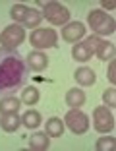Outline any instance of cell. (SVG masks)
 I'll return each mask as SVG.
<instances>
[{
  "instance_id": "d4e9b609",
  "label": "cell",
  "mask_w": 116,
  "mask_h": 151,
  "mask_svg": "<svg viewBox=\"0 0 116 151\" xmlns=\"http://www.w3.org/2000/svg\"><path fill=\"white\" fill-rule=\"evenodd\" d=\"M101 6H103L105 10H114V2H112V0H103V2H101Z\"/></svg>"
},
{
  "instance_id": "e0dca14e",
  "label": "cell",
  "mask_w": 116,
  "mask_h": 151,
  "mask_svg": "<svg viewBox=\"0 0 116 151\" xmlns=\"http://www.w3.org/2000/svg\"><path fill=\"white\" fill-rule=\"evenodd\" d=\"M45 132L49 134L50 138H60V136L64 134V122L60 118H56V116H52V118L47 120Z\"/></svg>"
},
{
  "instance_id": "8992f818",
  "label": "cell",
  "mask_w": 116,
  "mask_h": 151,
  "mask_svg": "<svg viewBox=\"0 0 116 151\" xmlns=\"http://www.w3.org/2000/svg\"><path fill=\"white\" fill-rule=\"evenodd\" d=\"M93 126L99 134H110L114 130V114L108 107H97L93 111Z\"/></svg>"
},
{
  "instance_id": "3957f363",
  "label": "cell",
  "mask_w": 116,
  "mask_h": 151,
  "mask_svg": "<svg viewBox=\"0 0 116 151\" xmlns=\"http://www.w3.org/2000/svg\"><path fill=\"white\" fill-rule=\"evenodd\" d=\"M29 43L37 50L54 49V47H58V35L50 27H37L35 31L31 33V37H29Z\"/></svg>"
},
{
  "instance_id": "5b68a950",
  "label": "cell",
  "mask_w": 116,
  "mask_h": 151,
  "mask_svg": "<svg viewBox=\"0 0 116 151\" xmlns=\"http://www.w3.org/2000/svg\"><path fill=\"white\" fill-rule=\"evenodd\" d=\"M23 41H25V29H23L21 25H18V23L8 25L4 31L0 33V45H2L4 49L16 50Z\"/></svg>"
},
{
  "instance_id": "cb8c5ba5",
  "label": "cell",
  "mask_w": 116,
  "mask_h": 151,
  "mask_svg": "<svg viewBox=\"0 0 116 151\" xmlns=\"http://www.w3.org/2000/svg\"><path fill=\"white\" fill-rule=\"evenodd\" d=\"M108 81L110 83H116V62L114 60H110V64H108Z\"/></svg>"
},
{
  "instance_id": "44dd1931",
  "label": "cell",
  "mask_w": 116,
  "mask_h": 151,
  "mask_svg": "<svg viewBox=\"0 0 116 151\" xmlns=\"http://www.w3.org/2000/svg\"><path fill=\"white\" fill-rule=\"evenodd\" d=\"M27 12H29V8H27V6L16 4V6H12V10H10V18H12L14 22H21V23H23V19H25Z\"/></svg>"
},
{
  "instance_id": "6da1fadb",
  "label": "cell",
  "mask_w": 116,
  "mask_h": 151,
  "mask_svg": "<svg viewBox=\"0 0 116 151\" xmlns=\"http://www.w3.org/2000/svg\"><path fill=\"white\" fill-rule=\"evenodd\" d=\"M27 64L18 50L0 49V99L12 95L27 81Z\"/></svg>"
},
{
  "instance_id": "9c48e42d",
  "label": "cell",
  "mask_w": 116,
  "mask_h": 151,
  "mask_svg": "<svg viewBox=\"0 0 116 151\" xmlns=\"http://www.w3.org/2000/svg\"><path fill=\"white\" fill-rule=\"evenodd\" d=\"M25 64H27V68L33 70V72H43L49 66V56H47L43 50H33V52L27 54Z\"/></svg>"
},
{
  "instance_id": "7c38bea8",
  "label": "cell",
  "mask_w": 116,
  "mask_h": 151,
  "mask_svg": "<svg viewBox=\"0 0 116 151\" xmlns=\"http://www.w3.org/2000/svg\"><path fill=\"white\" fill-rule=\"evenodd\" d=\"M74 78H76V81L79 85H83V87H89V85H93L95 81H97V76H95V72L91 70V68H77L76 74H74Z\"/></svg>"
},
{
  "instance_id": "d6986e66",
  "label": "cell",
  "mask_w": 116,
  "mask_h": 151,
  "mask_svg": "<svg viewBox=\"0 0 116 151\" xmlns=\"http://www.w3.org/2000/svg\"><path fill=\"white\" fill-rule=\"evenodd\" d=\"M21 124L25 126V128H37V126L41 124V114L37 111H27V112H23Z\"/></svg>"
},
{
  "instance_id": "2e32d148",
  "label": "cell",
  "mask_w": 116,
  "mask_h": 151,
  "mask_svg": "<svg viewBox=\"0 0 116 151\" xmlns=\"http://www.w3.org/2000/svg\"><path fill=\"white\" fill-rule=\"evenodd\" d=\"M83 103H85V91L74 87V89H70V91L66 93V105L68 107L79 109V107H83Z\"/></svg>"
},
{
  "instance_id": "4fadbf2b",
  "label": "cell",
  "mask_w": 116,
  "mask_h": 151,
  "mask_svg": "<svg viewBox=\"0 0 116 151\" xmlns=\"http://www.w3.org/2000/svg\"><path fill=\"white\" fill-rule=\"evenodd\" d=\"M72 56L76 58L77 62H87L91 56H93V50H91V47L87 43H77L72 47Z\"/></svg>"
},
{
  "instance_id": "7402d4cb",
  "label": "cell",
  "mask_w": 116,
  "mask_h": 151,
  "mask_svg": "<svg viewBox=\"0 0 116 151\" xmlns=\"http://www.w3.org/2000/svg\"><path fill=\"white\" fill-rule=\"evenodd\" d=\"M95 147H97V151H114L116 142H114V138H99Z\"/></svg>"
},
{
  "instance_id": "7a4b0ae2",
  "label": "cell",
  "mask_w": 116,
  "mask_h": 151,
  "mask_svg": "<svg viewBox=\"0 0 116 151\" xmlns=\"http://www.w3.org/2000/svg\"><path fill=\"white\" fill-rule=\"evenodd\" d=\"M87 23L93 29L95 35H112L116 31V22L105 10H91L87 14Z\"/></svg>"
},
{
  "instance_id": "5bb4252c",
  "label": "cell",
  "mask_w": 116,
  "mask_h": 151,
  "mask_svg": "<svg viewBox=\"0 0 116 151\" xmlns=\"http://www.w3.org/2000/svg\"><path fill=\"white\" fill-rule=\"evenodd\" d=\"M21 107V99L14 97V95H6V97L0 99V114H6V112H18Z\"/></svg>"
},
{
  "instance_id": "ffe728a7",
  "label": "cell",
  "mask_w": 116,
  "mask_h": 151,
  "mask_svg": "<svg viewBox=\"0 0 116 151\" xmlns=\"http://www.w3.org/2000/svg\"><path fill=\"white\" fill-rule=\"evenodd\" d=\"M41 19H43V14L37 12V10H31V8H29L25 19H23V25H25V27H31V29H33V27H39Z\"/></svg>"
},
{
  "instance_id": "8fae6325",
  "label": "cell",
  "mask_w": 116,
  "mask_h": 151,
  "mask_svg": "<svg viewBox=\"0 0 116 151\" xmlns=\"http://www.w3.org/2000/svg\"><path fill=\"white\" fill-rule=\"evenodd\" d=\"M50 147V136L47 132H37L29 139V149L33 151H47Z\"/></svg>"
},
{
  "instance_id": "30bf717a",
  "label": "cell",
  "mask_w": 116,
  "mask_h": 151,
  "mask_svg": "<svg viewBox=\"0 0 116 151\" xmlns=\"http://www.w3.org/2000/svg\"><path fill=\"white\" fill-rule=\"evenodd\" d=\"M21 126V118L18 116V112H6L0 114V128L4 132H16Z\"/></svg>"
},
{
  "instance_id": "277c9868",
  "label": "cell",
  "mask_w": 116,
  "mask_h": 151,
  "mask_svg": "<svg viewBox=\"0 0 116 151\" xmlns=\"http://www.w3.org/2000/svg\"><path fill=\"white\" fill-rule=\"evenodd\" d=\"M43 6V18H47L52 25H64L70 19V10L58 2H39Z\"/></svg>"
},
{
  "instance_id": "ba28073f",
  "label": "cell",
  "mask_w": 116,
  "mask_h": 151,
  "mask_svg": "<svg viewBox=\"0 0 116 151\" xmlns=\"http://www.w3.org/2000/svg\"><path fill=\"white\" fill-rule=\"evenodd\" d=\"M83 35H85V25L81 22L66 23V27L62 29V39L68 41V43H77Z\"/></svg>"
},
{
  "instance_id": "ac0fdd59",
  "label": "cell",
  "mask_w": 116,
  "mask_h": 151,
  "mask_svg": "<svg viewBox=\"0 0 116 151\" xmlns=\"http://www.w3.org/2000/svg\"><path fill=\"white\" fill-rule=\"evenodd\" d=\"M39 89L37 87H25L21 91V103H25V105H29V107H33V105H37L39 103Z\"/></svg>"
},
{
  "instance_id": "9a60e30c",
  "label": "cell",
  "mask_w": 116,
  "mask_h": 151,
  "mask_svg": "<svg viewBox=\"0 0 116 151\" xmlns=\"http://www.w3.org/2000/svg\"><path fill=\"white\" fill-rule=\"evenodd\" d=\"M95 54H97L101 60H114V54H116V49L114 45L108 43V41H99L97 49H95Z\"/></svg>"
},
{
  "instance_id": "603a6c76",
  "label": "cell",
  "mask_w": 116,
  "mask_h": 151,
  "mask_svg": "<svg viewBox=\"0 0 116 151\" xmlns=\"http://www.w3.org/2000/svg\"><path fill=\"white\" fill-rule=\"evenodd\" d=\"M103 101L108 107H116V89L114 87H108L103 91Z\"/></svg>"
},
{
  "instance_id": "52a82bcc",
  "label": "cell",
  "mask_w": 116,
  "mask_h": 151,
  "mask_svg": "<svg viewBox=\"0 0 116 151\" xmlns=\"http://www.w3.org/2000/svg\"><path fill=\"white\" fill-rule=\"evenodd\" d=\"M64 124L74 134H85L89 130V116L85 114V112H81L79 109H72V111L64 116Z\"/></svg>"
}]
</instances>
